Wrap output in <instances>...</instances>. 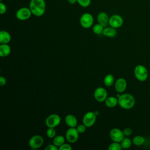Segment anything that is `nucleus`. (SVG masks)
Segmentation results:
<instances>
[{
    "label": "nucleus",
    "instance_id": "1",
    "mask_svg": "<svg viewBox=\"0 0 150 150\" xmlns=\"http://www.w3.org/2000/svg\"><path fill=\"white\" fill-rule=\"evenodd\" d=\"M46 6L45 0H30L29 8L32 15L37 17H40L45 13Z\"/></svg>",
    "mask_w": 150,
    "mask_h": 150
},
{
    "label": "nucleus",
    "instance_id": "2",
    "mask_svg": "<svg viewBox=\"0 0 150 150\" xmlns=\"http://www.w3.org/2000/svg\"><path fill=\"white\" fill-rule=\"evenodd\" d=\"M118 105L123 109L129 110L134 107L135 104L134 97L129 93H124L120 94L118 97Z\"/></svg>",
    "mask_w": 150,
    "mask_h": 150
},
{
    "label": "nucleus",
    "instance_id": "3",
    "mask_svg": "<svg viewBox=\"0 0 150 150\" xmlns=\"http://www.w3.org/2000/svg\"><path fill=\"white\" fill-rule=\"evenodd\" d=\"M134 73L136 79L139 81H145L148 77V70L142 64H138L135 66Z\"/></svg>",
    "mask_w": 150,
    "mask_h": 150
},
{
    "label": "nucleus",
    "instance_id": "4",
    "mask_svg": "<svg viewBox=\"0 0 150 150\" xmlns=\"http://www.w3.org/2000/svg\"><path fill=\"white\" fill-rule=\"evenodd\" d=\"M80 25L85 29H88L93 26L94 18L93 16L88 12L84 13L80 18Z\"/></svg>",
    "mask_w": 150,
    "mask_h": 150
},
{
    "label": "nucleus",
    "instance_id": "5",
    "mask_svg": "<svg viewBox=\"0 0 150 150\" xmlns=\"http://www.w3.org/2000/svg\"><path fill=\"white\" fill-rule=\"evenodd\" d=\"M44 143L43 138L40 135H35L30 137L28 141L30 148L32 149L40 148Z\"/></svg>",
    "mask_w": 150,
    "mask_h": 150
},
{
    "label": "nucleus",
    "instance_id": "6",
    "mask_svg": "<svg viewBox=\"0 0 150 150\" xmlns=\"http://www.w3.org/2000/svg\"><path fill=\"white\" fill-rule=\"evenodd\" d=\"M32 15V12L28 7H22L18 9L15 13L16 18L18 20L22 21L29 19L31 17Z\"/></svg>",
    "mask_w": 150,
    "mask_h": 150
},
{
    "label": "nucleus",
    "instance_id": "7",
    "mask_svg": "<svg viewBox=\"0 0 150 150\" xmlns=\"http://www.w3.org/2000/svg\"><path fill=\"white\" fill-rule=\"evenodd\" d=\"M97 115L94 112L88 111L83 116L82 119L83 124L87 127H92L96 122Z\"/></svg>",
    "mask_w": 150,
    "mask_h": 150
},
{
    "label": "nucleus",
    "instance_id": "8",
    "mask_svg": "<svg viewBox=\"0 0 150 150\" xmlns=\"http://www.w3.org/2000/svg\"><path fill=\"white\" fill-rule=\"evenodd\" d=\"M61 122L60 117L57 114H52L46 117L45 120V124L47 127L56 128Z\"/></svg>",
    "mask_w": 150,
    "mask_h": 150
},
{
    "label": "nucleus",
    "instance_id": "9",
    "mask_svg": "<svg viewBox=\"0 0 150 150\" xmlns=\"http://www.w3.org/2000/svg\"><path fill=\"white\" fill-rule=\"evenodd\" d=\"M79 134L80 133L77 130L76 127H69V128L66 131V139L69 143H74L78 140Z\"/></svg>",
    "mask_w": 150,
    "mask_h": 150
},
{
    "label": "nucleus",
    "instance_id": "10",
    "mask_svg": "<svg viewBox=\"0 0 150 150\" xmlns=\"http://www.w3.org/2000/svg\"><path fill=\"white\" fill-rule=\"evenodd\" d=\"M124 23V19L122 17L118 14H114L109 18L108 25L115 29L119 28L122 26Z\"/></svg>",
    "mask_w": 150,
    "mask_h": 150
},
{
    "label": "nucleus",
    "instance_id": "11",
    "mask_svg": "<svg viewBox=\"0 0 150 150\" xmlns=\"http://www.w3.org/2000/svg\"><path fill=\"white\" fill-rule=\"evenodd\" d=\"M108 97L107 90L102 87H98L96 88L94 91V97L98 102H103Z\"/></svg>",
    "mask_w": 150,
    "mask_h": 150
},
{
    "label": "nucleus",
    "instance_id": "12",
    "mask_svg": "<svg viewBox=\"0 0 150 150\" xmlns=\"http://www.w3.org/2000/svg\"><path fill=\"white\" fill-rule=\"evenodd\" d=\"M124 137L123 131L119 128H114L110 131V137L112 141L121 142Z\"/></svg>",
    "mask_w": 150,
    "mask_h": 150
},
{
    "label": "nucleus",
    "instance_id": "13",
    "mask_svg": "<svg viewBox=\"0 0 150 150\" xmlns=\"http://www.w3.org/2000/svg\"><path fill=\"white\" fill-rule=\"evenodd\" d=\"M127 83L125 79L118 78L114 83V88L117 92L118 93H123L127 88Z\"/></svg>",
    "mask_w": 150,
    "mask_h": 150
},
{
    "label": "nucleus",
    "instance_id": "14",
    "mask_svg": "<svg viewBox=\"0 0 150 150\" xmlns=\"http://www.w3.org/2000/svg\"><path fill=\"white\" fill-rule=\"evenodd\" d=\"M109 18L108 14L105 12H100L97 16V20L98 23L102 25L104 28L107 26L109 22Z\"/></svg>",
    "mask_w": 150,
    "mask_h": 150
},
{
    "label": "nucleus",
    "instance_id": "15",
    "mask_svg": "<svg viewBox=\"0 0 150 150\" xmlns=\"http://www.w3.org/2000/svg\"><path fill=\"white\" fill-rule=\"evenodd\" d=\"M64 121L69 127H76L77 126V120L73 114H68L66 116Z\"/></svg>",
    "mask_w": 150,
    "mask_h": 150
},
{
    "label": "nucleus",
    "instance_id": "16",
    "mask_svg": "<svg viewBox=\"0 0 150 150\" xmlns=\"http://www.w3.org/2000/svg\"><path fill=\"white\" fill-rule=\"evenodd\" d=\"M11 40V34L6 30H1L0 32V43L8 44Z\"/></svg>",
    "mask_w": 150,
    "mask_h": 150
},
{
    "label": "nucleus",
    "instance_id": "17",
    "mask_svg": "<svg viewBox=\"0 0 150 150\" xmlns=\"http://www.w3.org/2000/svg\"><path fill=\"white\" fill-rule=\"evenodd\" d=\"M117 33V31L115 28L111 27V26H106L104 28L103 35L105 36L108 38H113L116 36Z\"/></svg>",
    "mask_w": 150,
    "mask_h": 150
},
{
    "label": "nucleus",
    "instance_id": "18",
    "mask_svg": "<svg viewBox=\"0 0 150 150\" xmlns=\"http://www.w3.org/2000/svg\"><path fill=\"white\" fill-rule=\"evenodd\" d=\"M105 105L108 108H114L118 104V98L114 96L107 97V98L104 101Z\"/></svg>",
    "mask_w": 150,
    "mask_h": 150
},
{
    "label": "nucleus",
    "instance_id": "19",
    "mask_svg": "<svg viewBox=\"0 0 150 150\" xmlns=\"http://www.w3.org/2000/svg\"><path fill=\"white\" fill-rule=\"evenodd\" d=\"M11 52V49L8 44H1L0 45V56L2 57L8 56Z\"/></svg>",
    "mask_w": 150,
    "mask_h": 150
},
{
    "label": "nucleus",
    "instance_id": "20",
    "mask_svg": "<svg viewBox=\"0 0 150 150\" xmlns=\"http://www.w3.org/2000/svg\"><path fill=\"white\" fill-rule=\"evenodd\" d=\"M104 84L107 87H111L114 84V77L111 74H107L104 78Z\"/></svg>",
    "mask_w": 150,
    "mask_h": 150
},
{
    "label": "nucleus",
    "instance_id": "21",
    "mask_svg": "<svg viewBox=\"0 0 150 150\" xmlns=\"http://www.w3.org/2000/svg\"><path fill=\"white\" fill-rule=\"evenodd\" d=\"M65 139H66V137H64L63 135H56L54 138H53V144L59 148L64 143H65Z\"/></svg>",
    "mask_w": 150,
    "mask_h": 150
},
{
    "label": "nucleus",
    "instance_id": "22",
    "mask_svg": "<svg viewBox=\"0 0 150 150\" xmlns=\"http://www.w3.org/2000/svg\"><path fill=\"white\" fill-rule=\"evenodd\" d=\"M145 138L142 136L136 135L132 138V144L135 146H140L145 142Z\"/></svg>",
    "mask_w": 150,
    "mask_h": 150
},
{
    "label": "nucleus",
    "instance_id": "23",
    "mask_svg": "<svg viewBox=\"0 0 150 150\" xmlns=\"http://www.w3.org/2000/svg\"><path fill=\"white\" fill-rule=\"evenodd\" d=\"M104 28V27L102 25L98 23H96V24H95L93 26L92 30H93V32L95 34L100 35V34L103 33Z\"/></svg>",
    "mask_w": 150,
    "mask_h": 150
},
{
    "label": "nucleus",
    "instance_id": "24",
    "mask_svg": "<svg viewBox=\"0 0 150 150\" xmlns=\"http://www.w3.org/2000/svg\"><path fill=\"white\" fill-rule=\"evenodd\" d=\"M132 143V141L128 138H124V139L120 142L122 149H128L131 147Z\"/></svg>",
    "mask_w": 150,
    "mask_h": 150
},
{
    "label": "nucleus",
    "instance_id": "25",
    "mask_svg": "<svg viewBox=\"0 0 150 150\" xmlns=\"http://www.w3.org/2000/svg\"><path fill=\"white\" fill-rule=\"evenodd\" d=\"M121 149L122 147L120 142L114 141H112V142L111 143L108 147V150H121Z\"/></svg>",
    "mask_w": 150,
    "mask_h": 150
},
{
    "label": "nucleus",
    "instance_id": "26",
    "mask_svg": "<svg viewBox=\"0 0 150 150\" xmlns=\"http://www.w3.org/2000/svg\"><path fill=\"white\" fill-rule=\"evenodd\" d=\"M46 135L49 138H53L56 136V131L55 128H50L47 127V129L46 132Z\"/></svg>",
    "mask_w": 150,
    "mask_h": 150
},
{
    "label": "nucleus",
    "instance_id": "27",
    "mask_svg": "<svg viewBox=\"0 0 150 150\" xmlns=\"http://www.w3.org/2000/svg\"><path fill=\"white\" fill-rule=\"evenodd\" d=\"M91 0H77V3L83 8H87L90 6Z\"/></svg>",
    "mask_w": 150,
    "mask_h": 150
},
{
    "label": "nucleus",
    "instance_id": "28",
    "mask_svg": "<svg viewBox=\"0 0 150 150\" xmlns=\"http://www.w3.org/2000/svg\"><path fill=\"white\" fill-rule=\"evenodd\" d=\"M59 150H71L72 147L71 146L67 143H64L60 146L59 147Z\"/></svg>",
    "mask_w": 150,
    "mask_h": 150
},
{
    "label": "nucleus",
    "instance_id": "29",
    "mask_svg": "<svg viewBox=\"0 0 150 150\" xmlns=\"http://www.w3.org/2000/svg\"><path fill=\"white\" fill-rule=\"evenodd\" d=\"M86 128L87 127L83 124H80V125H77V126L76 127V129H77V130L78 131V132L80 134L84 133L86 131Z\"/></svg>",
    "mask_w": 150,
    "mask_h": 150
},
{
    "label": "nucleus",
    "instance_id": "30",
    "mask_svg": "<svg viewBox=\"0 0 150 150\" xmlns=\"http://www.w3.org/2000/svg\"><path fill=\"white\" fill-rule=\"evenodd\" d=\"M6 11H7V7L6 5L4 3L1 2H0V13L1 15L5 14L6 12Z\"/></svg>",
    "mask_w": 150,
    "mask_h": 150
},
{
    "label": "nucleus",
    "instance_id": "31",
    "mask_svg": "<svg viewBox=\"0 0 150 150\" xmlns=\"http://www.w3.org/2000/svg\"><path fill=\"white\" fill-rule=\"evenodd\" d=\"M122 131H123V133H124L125 137H128L132 134V129L129 127L124 128L122 130Z\"/></svg>",
    "mask_w": 150,
    "mask_h": 150
},
{
    "label": "nucleus",
    "instance_id": "32",
    "mask_svg": "<svg viewBox=\"0 0 150 150\" xmlns=\"http://www.w3.org/2000/svg\"><path fill=\"white\" fill-rule=\"evenodd\" d=\"M59 148L56 146L55 145L53 144H49L47 146L45 147V150H58Z\"/></svg>",
    "mask_w": 150,
    "mask_h": 150
},
{
    "label": "nucleus",
    "instance_id": "33",
    "mask_svg": "<svg viewBox=\"0 0 150 150\" xmlns=\"http://www.w3.org/2000/svg\"><path fill=\"white\" fill-rule=\"evenodd\" d=\"M6 83V79L4 76L0 77V86H4Z\"/></svg>",
    "mask_w": 150,
    "mask_h": 150
},
{
    "label": "nucleus",
    "instance_id": "34",
    "mask_svg": "<svg viewBox=\"0 0 150 150\" xmlns=\"http://www.w3.org/2000/svg\"><path fill=\"white\" fill-rule=\"evenodd\" d=\"M67 2H69V4L71 5H73L77 3V0H67Z\"/></svg>",
    "mask_w": 150,
    "mask_h": 150
},
{
    "label": "nucleus",
    "instance_id": "35",
    "mask_svg": "<svg viewBox=\"0 0 150 150\" xmlns=\"http://www.w3.org/2000/svg\"><path fill=\"white\" fill-rule=\"evenodd\" d=\"M94 112H95V114H96L97 115L99 114V113H98L99 112H98V111H94Z\"/></svg>",
    "mask_w": 150,
    "mask_h": 150
},
{
    "label": "nucleus",
    "instance_id": "36",
    "mask_svg": "<svg viewBox=\"0 0 150 150\" xmlns=\"http://www.w3.org/2000/svg\"><path fill=\"white\" fill-rule=\"evenodd\" d=\"M2 0H0V1H1V2H2Z\"/></svg>",
    "mask_w": 150,
    "mask_h": 150
}]
</instances>
